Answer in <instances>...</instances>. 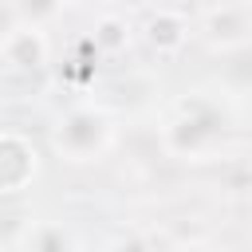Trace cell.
Here are the masks:
<instances>
[{"mask_svg": "<svg viewBox=\"0 0 252 252\" xmlns=\"http://www.w3.org/2000/svg\"><path fill=\"white\" fill-rule=\"evenodd\" d=\"M177 252H220V248H213V244H201V240H193V244H181Z\"/></svg>", "mask_w": 252, "mask_h": 252, "instance_id": "8fae6325", "label": "cell"}, {"mask_svg": "<svg viewBox=\"0 0 252 252\" xmlns=\"http://www.w3.org/2000/svg\"><path fill=\"white\" fill-rule=\"evenodd\" d=\"M106 252H154V244H150V236H142V232H126V236H118Z\"/></svg>", "mask_w": 252, "mask_h": 252, "instance_id": "30bf717a", "label": "cell"}, {"mask_svg": "<svg viewBox=\"0 0 252 252\" xmlns=\"http://www.w3.org/2000/svg\"><path fill=\"white\" fill-rule=\"evenodd\" d=\"M193 39L213 55L252 51V4H209L193 8Z\"/></svg>", "mask_w": 252, "mask_h": 252, "instance_id": "3957f363", "label": "cell"}, {"mask_svg": "<svg viewBox=\"0 0 252 252\" xmlns=\"http://www.w3.org/2000/svg\"><path fill=\"white\" fill-rule=\"evenodd\" d=\"M43 173V158L39 146L32 142V134L4 126L0 130V197H16L24 189H32Z\"/></svg>", "mask_w": 252, "mask_h": 252, "instance_id": "5b68a950", "label": "cell"}, {"mask_svg": "<svg viewBox=\"0 0 252 252\" xmlns=\"http://www.w3.org/2000/svg\"><path fill=\"white\" fill-rule=\"evenodd\" d=\"M134 16H138V43L161 59H173L193 43V8L154 4V8H134Z\"/></svg>", "mask_w": 252, "mask_h": 252, "instance_id": "277c9868", "label": "cell"}, {"mask_svg": "<svg viewBox=\"0 0 252 252\" xmlns=\"http://www.w3.org/2000/svg\"><path fill=\"white\" fill-rule=\"evenodd\" d=\"M51 63V35L47 24L24 16V24L0 43V71L4 75H35Z\"/></svg>", "mask_w": 252, "mask_h": 252, "instance_id": "52a82bcc", "label": "cell"}, {"mask_svg": "<svg viewBox=\"0 0 252 252\" xmlns=\"http://www.w3.org/2000/svg\"><path fill=\"white\" fill-rule=\"evenodd\" d=\"M24 24V4H0V43Z\"/></svg>", "mask_w": 252, "mask_h": 252, "instance_id": "9c48e42d", "label": "cell"}, {"mask_svg": "<svg viewBox=\"0 0 252 252\" xmlns=\"http://www.w3.org/2000/svg\"><path fill=\"white\" fill-rule=\"evenodd\" d=\"M240 134V114H236V94L232 91H213V87H193L169 98L158 122V146L173 161L189 165H209L220 161Z\"/></svg>", "mask_w": 252, "mask_h": 252, "instance_id": "6da1fadb", "label": "cell"}, {"mask_svg": "<svg viewBox=\"0 0 252 252\" xmlns=\"http://www.w3.org/2000/svg\"><path fill=\"white\" fill-rule=\"evenodd\" d=\"M16 252H83V236L63 217H32L16 236Z\"/></svg>", "mask_w": 252, "mask_h": 252, "instance_id": "ba28073f", "label": "cell"}, {"mask_svg": "<svg viewBox=\"0 0 252 252\" xmlns=\"http://www.w3.org/2000/svg\"><path fill=\"white\" fill-rule=\"evenodd\" d=\"M91 24L83 32V39L94 47L98 59H118L126 55L134 43H138V16L134 8H122V4H98L87 12Z\"/></svg>", "mask_w": 252, "mask_h": 252, "instance_id": "8992f818", "label": "cell"}, {"mask_svg": "<svg viewBox=\"0 0 252 252\" xmlns=\"http://www.w3.org/2000/svg\"><path fill=\"white\" fill-rule=\"evenodd\" d=\"M47 142L51 154L67 165H94L102 158H110V150L118 146V118L106 102L94 98H79L71 106H63L51 126H47Z\"/></svg>", "mask_w": 252, "mask_h": 252, "instance_id": "7a4b0ae2", "label": "cell"}]
</instances>
